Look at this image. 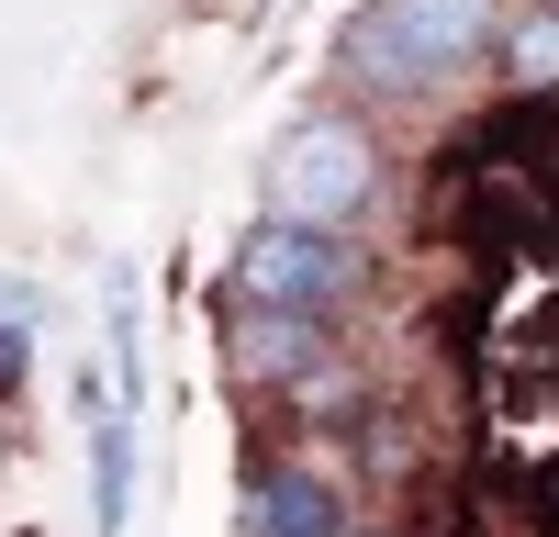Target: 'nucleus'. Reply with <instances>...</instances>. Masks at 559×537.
<instances>
[{
  "label": "nucleus",
  "instance_id": "7",
  "mask_svg": "<svg viewBox=\"0 0 559 537\" xmlns=\"http://www.w3.org/2000/svg\"><path fill=\"white\" fill-rule=\"evenodd\" d=\"M492 57L515 90H559V0H526V12L492 23Z\"/></svg>",
  "mask_w": 559,
  "mask_h": 537
},
{
  "label": "nucleus",
  "instance_id": "9",
  "mask_svg": "<svg viewBox=\"0 0 559 537\" xmlns=\"http://www.w3.org/2000/svg\"><path fill=\"white\" fill-rule=\"evenodd\" d=\"M12 370H23V347H12V336H0V381H12Z\"/></svg>",
  "mask_w": 559,
  "mask_h": 537
},
{
  "label": "nucleus",
  "instance_id": "5",
  "mask_svg": "<svg viewBox=\"0 0 559 537\" xmlns=\"http://www.w3.org/2000/svg\"><path fill=\"white\" fill-rule=\"evenodd\" d=\"M459 146H481V157H515L526 179H548L559 191V90H515L492 123H471Z\"/></svg>",
  "mask_w": 559,
  "mask_h": 537
},
{
  "label": "nucleus",
  "instance_id": "4",
  "mask_svg": "<svg viewBox=\"0 0 559 537\" xmlns=\"http://www.w3.org/2000/svg\"><path fill=\"white\" fill-rule=\"evenodd\" d=\"M324 358V313H292V302H247L236 313V370L247 381H302Z\"/></svg>",
  "mask_w": 559,
  "mask_h": 537
},
{
  "label": "nucleus",
  "instance_id": "6",
  "mask_svg": "<svg viewBox=\"0 0 559 537\" xmlns=\"http://www.w3.org/2000/svg\"><path fill=\"white\" fill-rule=\"evenodd\" d=\"M247 537H347V526H336V492H324V481L258 470L247 481Z\"/></svg>",
  "mask_w": 559,
  "mask_h": 537
},
{
  "label": "nucleus",
  "instance_id": "1",
  "mask_svg": "<svg viewBox=\"0 0 559 537\" xmlns=\"http://www.w3.org/2000/svg\"><path fill=\"white\" fill-rule=\"evenodd\" d=\"M492 23H503V0H369L336 34V68L381 102H426L437 79L492 57Z\"/></svg>",
  "mask_w": 559,
  "mask_h": 537
},
{
  "label": "nucleus",
  "instance_id": "8",
  "mask_svg": "<svg viewBox=\"0 0 559 537\" xmlns=\"http://www.w3.org/2000/svg\"><path fill=\"white\" fill-rule=\"evenodd\" d=\"M90 504H102V526L134 515V403L102 415V437H90Z\"/></svg>",
  "mask_w": 559,
  "mask_h": 537
},
{
  "label": "nucleus",
  "instance_id": "2",
  "mask_svg": "<svg viewBox=\"0 0 559 537\" xmlns=\"http://www.w3.org/2000/svg\"><path fill=\"white\" fill-rule=\"evenodd\" d=\"M369 191H381V134L358 112H302L269 146V213L280 224H347Z\"/></svg>",
  "mask_w": 559,
  "mask_h": 537
},
{
  "label": "nucleus",
  "instance_id": "3",
  "mask_svg": "<svg viewBox=\"0 0 559 537\" xmlns=\"http://www.w3.org/2000/svg\"><path fill=\"white\" fill-rule=\"evenodd\" d=\"M236 291L247 302H292V313H336L358 291V247H336V224H258L236 247Z\"/></svg>",
  "mask_w": 559,
  "mask_h": 537
}]
</instances>
